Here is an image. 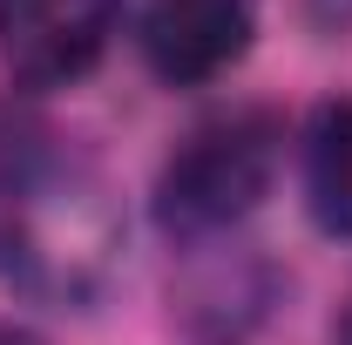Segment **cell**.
I'll list each match as a JSON object with an SVG mask.
<instances>
[{
	"label": "cell",
	"mask_w": 352,
	"mask_h": 345,
	"mask_svg": "<svg viewBox=\"0 0 352 345\" xmlns=\"http://www.w3.org/2000/svg\"><path fill=\"white\" fill-rule=\"evenodd\" d=\"M0 345H41L34 332H21V325H0Z\"/></svg>",
	"instance_id": "6"
},
{
	"label": "cell",
	"mask_w": 352,
	"mask_h": 345,
	"mask_svg": "<svg viewBox=\"0 0 352 345\" xmlns=\"http://www.w3.org/2000/svg\"><path fill=\"white\" fill-rule=\"evenodd\" d=\"M122 0H0V68L28 88H68L102 61Z\"/></svg>",
	"instance_id": "3"
},
{
	"label": "cell",
	"mask_w": 352,
	"mask_h": 345,
	"mask_svg": "<svg viewBox=\"0 0 352 345\" xmlns=\"http://www.w3.org/2000/svg\"><path fill=\"white\" fill-rule=\"evenodd\" d=\"M109 251L116 216L102 190L75 163H61L41 129L0 122V271L54 298H82Z\"/></svg>",
	"instance_id": "1"
},
{
	"label": "cell",
	"mask_w": 352,
	"mask_h": 345,
	"mask_svg": "<svg viewBox=\"0 0 352 345\" xmlns=\"http://www.w3.org/2000/svg\"><path fill=\"white\" fill-rule=\"evenodd\" d=\"M251 47V0H149L142 7V54L163 82H217Z\"/></svg>",
	"instance_id": "4"
},
{
	"label": "cell",
	"mask_w": 352,
	"mask_h": 345,
	"mask_svg": "<svg viewBox=\"0 0 352 345\" xmlns=\"http://www.w3.org/2000/svg\"><path fill=\"white\" fill-rule=\"evenodd\" d=\"M346 339H352V325H346Z\"/></svg>",
	"instance_id": "7"
},
{
	"label": "cell",
	"mask_w": 352,
	"mask_h": 345,
	"mask_svg": "<svg viewBox=\"0 0 352 345\" xmlns=\"http://www.w3.org/2000/svg\"><path fill=\"white\" fill-rule=\"evenodd\" d=\"M305 197H311V216H318L332 237H352V102L325 109V115L311 122Z\"/></svg>",
	"instance_id": "5"
},
{
	"label": "cell",
	"mask_w": 352,
	"mask_h": 345,
	"mask_svg": "<svg viewBox=\"0 0 352 345\" xmlns=\"http://www.w3.org/2000/svg\"><path fill=\"white\" fill-rule=\"evenodd\" d=\"M278 142L285 129L264 109H237L176 142V156L156 176V223L170 237H210L251 216L278 176Z\"/></svg>",
	"instance_id": "2"
}]
</instances>
